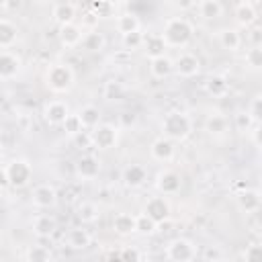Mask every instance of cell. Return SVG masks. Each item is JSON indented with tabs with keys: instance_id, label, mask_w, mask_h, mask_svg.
<instances>
[{
	"instance_id": "1",
	"label": "cell",
	"mask_w": 262,
	"mask_h": 262,
	"mask_svg": "<svg viewBox=\"0 0 262 262\" xmlns=\"http://www.w3.org/2000/svg\"><path fill=\"white\" fill-rule=\"evenodd\" d=\"M43 82H45V88L49 92H53V94H68L74 88V84H76V72H74L72 66H68L63 61H55V63L47 66Z\"/></svg>"
},
{
	"instance_id": "2",
	"label": "cell",
	"mask_w": 262,
	"mask_h": 262,
	"mask_svg": "<svg viewBox=\"0 0 262 262\" xmlns=\"http://www.w3.org/2000/svg\"><path fill=\"white\" fill-rule=\"evenodd\" d=\"M166 47H186L192 41L194 35V27L190 20H186L184 16H172L164 23V31L160 33Z\"/></svg>"
},
{
	"instance_id": "3",
	"label": "cell",
	"mask_w": 262,
	"mask_h": 262,
	"mask_svg": "<svg viewBox=\"0 0 262 262\" xmlns=\"http://www.w3.org/2000/svg\"><path fill=\"white\" fill-rule=\"evenodd\" d=\"M160 129H162V135L168 137L170 141L182 143V141H186V139L190 137V133H192V121H190V117H188L186 113H182V111H170V113L164 115Z\"/></svg>"
},
{
	"instance_id": "4",
	"label": "cell",
	"mask_w": 262,
	"mask_h": 262,
	"mask_svg": "<svg viewBox=\"0 0 262 262\" xmlns=\"http://www.w3.org/2000/svg\"><path fill=\"white\" fill-rule=\"evenodd\" d=\"M4 170L8 176V186H12V188H25L33 180V166L29 160L14 158L4 166Z\"/></svg>"
},
{
	"instance_id": "5",
	"label": "cell",
	"mask_w": 262,
	"mask_h": 262,
	"mask_svg": "<svg viewBox=\"0 0 262 262\" xmlns=\"http://www.w3.org/2000/svg\"><path fill=\"white\" fill-rule=\"evenodd\" d=\"M164 256L172 262H190L196 258V246L188 237H174L166 246Z\"/></svg>"
},
{
	"instance_id": "6",
	"label": "cell",
	"mask_w": 262,
	"mask_h": 262,
	"mask_svg": "<svg viewBox=\"0 0 262 262\" xmlns=\"http://www.w3.org/2000/svg\"><path fill=\"white\" fill-rule=\"evenodd\" d=\"M90 141L96 149H111L119 141V129L111 123H98L94 129H90Z\"/></svg>"
},
{
	"instance_id": "7",
	"label": "cell",
	"mask_w": 262,
	"mask_h": 262,
	"mask_svg": "<svg viewBox=\"0 0 262 262\" xmlns=\"http://www.w3.org/2000/svg\"><path fill=\"white\" fill-rule=\"evenodd\" d=\"M149 156H151V160H156V162H160V164H168V162H172L174 156H176V143L170 141L168 137L160 135V137H156V139L151 141V145H149Z\"/></svg>"
},
{
	"instance_id": "8",
	"label": "cell",
	"mask_w": 262,
	"mask_h": 262,
	"mask_svg": "<svg viewBox=\"0 0 262 262\" xmlns=\"http://www.w3.org/2000/svg\"><path fill=\"white\" fill-rule=\"evenodd\" d=\"M143 213H145L149 219H154L156 223H162V221L170 219L172 209H170L168 199L162 194V196H149L147 203H145V207H143Z\"/></svg>"
},
{
	"instance_id": "9",
	"label": "cell",
	"mask_w": 262,
	"mask_h": 262,
	"mask_svg": "<svg viewBox=\"0 0 262 262\" xmlns=\"http://www.w3.org/2000/svg\"><path fill=\"white\" fill-rule=\"evenodd\" d=\"M174 72L180 78H194L201 72V59L194 53L184 51L174 59Z\"/></svg>"
},
{
	"instance_id": "10",
	"label": "cell",
	"mask_w": 262,
	"mask_h": 262,
	"mask_svg": "<svg viewBox=\"0 0 262 262\" xmlns=\"http://www.w3.org/2000/svg\"><path fill=\"white\" fill-rule=\"evenodd\" d=\"M23 61L16 53L8 49H0V80H12L20 74Z\"/></svg>"
},
{
	"instance_id": "11",
	"label": "cell",
	"mask_w": 262,
	"mask_h": 262,
	"mask_svg": "<svg viewBox=\"0 0 262 262\" xmlns=\"http://www.w3.org/2000/svg\"><path fill=\"white\" fill-rule=\"evenodd\" d=\"M182 186V180H180V174L174 172V170H162L158 172L156 176V188L160 194L168 196V194H176Z\"/></svg>"
},
{
	"instance_id": "12",
	"label": "cell",
	"mask_w": 262,
	"mask_h": 262,
	"mask_svg": "<svg viewBox=\"0 0 262 262\" xmlns=\"http://www.w3.org/2000/svg\"><path fill=\"white\" fill-rule=\"evenodd\" d=\"M70 108L63 100H49L45 106H43V121L49 125V127H61L63 119L68 117Z\"/></svg>"
},
{
	"instance_id": "13",
	"label": "cell",
	"mask_w": 262,
	"mask_h": 262,
	"mask_svg": "<svg viewBox=\"0 0 262 262\" xmlns=\"http://www.w3.org/2000/svg\"><path fill=\"white\" fill-rule=\"evenodd\" d=\"M76 174L82 180H94L100 174V160L94 154H82L76 160Z\"/></svg>"
},
{
	"instance_id": "14",
	"label": "cell",
	"mask_w": 262,
	"mask_h": 262,
	"mask_svg": "<svg viewBox=\"0 0 262 262\" xmlns=\"http://www.w3.org/2000/svg\"><path fill=\"white\" fill-rule=\"evenodd\" d=\"M82 35H84V29L74 20V23H66V25H59L57 29V39L63 47L72 49V47H78L80 41H82Z\"/></svg>"
},
{
	"instance_id": "15",
	"label": "cell",
	"mask_w": 262,
	"mask_h": 262,
	"mask_svg": "<svg viewBox=\"0 0 262 262\" xmlns=\"http://www.w3.org/2000/svg\"><path fill=\"white\" fill-rule=\"evenodd\" d=\"M260 205H262V196H260L258 188H248L246 186L242 192H237V209L242 213H246V215L258 213Z\"/></svg>"
},
{
	"instance_id": "16",
	"label": "cell",
	"mask_w": 262,
	"mask_h": 262,
	"mask_svg": "<svg viewBox=\"0 0 262 262\" xmlns=\"http://www.w3.org/2000/svg\"><path fill=\"white\" fill-rule=\"evenodd\" d=\"M33 205L37 209H51L57 203V190L51 184H37L33 188Z\"/></svg>"
},
{
	"instance_id": "17",
	"label": "cell",
	"mask_w": 262,
	"mask_h": 262,
	"mask_svg": "<svg viewBox=\"0 0 262 262\" xmlns=\"http://www.w3.org/2000/svg\"><path fill=\"white\" fill-rule=\"evenodd\" d=\"M121 180L127 188H141L147 182V170L139 164H129L123 172H121Z\"/></svg>"
},
{
	"instance_id": "18",
	"label": "cell",
	"mask_w": 262,
	"mask_h": 262,
	"mask_svg": "<svg viewBox=\"0 0 262 262\" xmlns=\"http://www.w3.org/2000/svg\"><path fill=\"white\" fill-rule=\"evenodd\" d=\"M82 49L88 51V53H100L104 47H106V37L98 31V29H90L82 35V41H80Z\"/></svg>"
},
{
	"instance_id": "19",
	"label": "cell",
	"mask_w": 262,
	"mask_h": 262,
	"mask_svg": "<svg viewBox=\"0 0 262 262\" xmlns=\"http://www.w3.org/2000/svg\"><path fill=\"white\" fill-rule=\"evenodd\" d=\"M174 72V59H170L166 53L149 59V74L156 80H164Z\"/></svg>"
},
{
	"instance_id": "20",
	"label": "cell",
	"mask_w": 262,
	"mask_h": 262,
	"mask_svg": "<svg viewBox=\"0 0 262 262\" xmlns=\"http://www.w3.org/2000/svg\"><path fill=\"white\" fill-rule=\"evenodd\" d=\"M55 231H57V221H55V217L41 213V215H37V217L33 219V233H35L37 237H41V239H43V237H51Z\"/></svg>"
},
{
	"instance_id": "21",
	"label": "cell",
	"mask_w": 262,
	"mask_h": 262,
	"mask_svg": "<svg viewBox=\"0 0 262 262\" xmlns=\"http://www.w3.org/2000/svg\"><path fill=\"white\" fill-rule=\"evenodd\" d=\"M233 16H235V23L242 27V29H250L252 25H256L258 20V10L256 6H250V4H244L239 2L233 10Z\"/></svg>"
},
{
	"instance_id": "22",
	"label": "cell",
	"mask_w": 262,
	"mask_h": 262,
	"mask_svg": "<svg viewBox=\"0 0 262 262\" xmlns=\"http://www.w3.org/2000/svg\"><path fill=\"white\" fill-rule=\"evenodd\" d=\"M113 229L121 237H129L135 233V215L131 213H117L113 217Z\"/></svg>"
},
{
	"instance_id": "23",
	"label": "cell",
	"mask_w": 262,
	"mask_h": 262,
	"mask_svg": "<svg viewBox=\"0 0 262 262\" xmlns=\"http://www.w3.org/2000/svg\"><path fill=\"white\" fill-rule=\"evenodd\" d=\"M76 14H78V10H76V4H72V2H57L53 6V10H51V16H53V20L57 25L74 23Z\"/></svg>"
},
{
	"instance_id": "24",
	"label": "cell",
	"mask_w": 262,
	"mask_h": 262,
	"mask_svg": "<svg viewBox=\"0 0 262 262\" xmlns=\"http://www.w3.org/2000/svg\"><path fill=\"white\" fill-rule=\"evenodd\" d=\"M141 47H143L147 59L166 53V43H164V39H162L160 33H154V35H147V37L143 35V43H141Z\"/></svg>"
},
{
	"instance_id": "25",
	"label": "cell",
	"mask_w": 262,
	"mask_h": 262,
	"mask_svg": "<svg viewBox=\"0 0 262 262\" xmlns=\"http://www.w3.org/2000/svg\"><path fill=\"white\" fill-rule=\"evenodd\" d=\"M205 90H207L211 96L221 98V96H225V94L229 92V80H227L223 74H213V76L207 78Z\"/></svg>"
},
{
	"instance_id": "26",
	"label": "cell",
	"mask_w": 262,
	"mask_h": 262,
	"mask_svg": "<svg viewBox=\"0 0 262 262\" xmlns=\"http://www.w3.org/2000/svg\"><path fill=\"white\" fill-rule=\"evenodd\" d=\"M18 39V29L8 18H0V49H10Z\"/></svg>"
},
{
	"instance_id": "27",
	"label": "cell",
	"mask_w": 262,
	"mask_h": 262,
	"mask_svg": "<svg viewBox=\"0 0 262 262\" xmlns=\"http://www.w3.org/2000/svg\"><path fill=\"white\" fill-rule=\"evenodd\" d=\"M217 41L225 51H237L242 47V35L235 29H221L217 35Z\"/></svg>"
},
{
	"instance_id": "28",
	"label": "cell",
	"mask_w": 262,
	"mask_h": 262,
	"mask_svg": "<svg viewBox=\"0 0 262 262\" xmlns=\"http://www.w3.org/2000/svg\"><path fill=\"white\" fill-rule=\"evenodd\" d=\"M66 244H68L72 250H86V248L90 246V233H88L84 227H74V229L68 231Z\"/></svg>"
},
{
	"instance_id": "29",
	"label": "cell",
	"mask_w": 262,
	"mask_h": 262,
	"mask_svg": "<svg viewBox=\"0 0 262 262\" xmlns=\"http://www.w3.org/2000/svg\"><path fill=\"white\" fill-rule=\"evenodd\" d=\"M78 117H80V121H82V127L84 129H94L98 123H100V111H98V106H94V104H84L80 111H78Z\"/></svg>"
},
{
	"instance_id": "30",
	"label": "cell",
	"mask_w": 262,
	"mask_h": 262,
	"mask_svg": "<svg viewBox=\"0 0 262 262\" xmlns=\"http://www.w3.org/2000/svg\"><path fill=\"white\" fill-rule=\"evenodd\" d=\"M78 219L82 221V223H86V225H90V223H96L98 221V217H100V211H98V205L96 203H92V201H82L80 205H78Z\"/></svg>"
},
{
	"instance_id": "31",
	"label": "cell",
	"mask_w": 262,
	"mask_h": 262,
	"mask_svg": "<svg viewBox=\"0 0 262 262\" xmlns=\"http://www.w3.org/2000/svg\"><path fill=\"white\" fill-rule=\"evenodd\" d=\"M199 14L205 20H215L223 14V4L219 0H199Z\"/></svg>"
},
{
	"instance_id": "32",
	"label": "cell",
	"mask_w": 262,
	"mask_h": 262,
	"mask_svg": "<svg viewBox=\"0 0 262 262\" xmlns=\"http://www.w3.org/2000/svg\"><path fill=\"white\" fill-rule=\"evenodd\" d=\"M115 25H117V31H119L121 35H125V33H133V31H139V29H141L139 16L133 14V12H123V14H119Z\"/></svg>"
},
{
	"instance_id": "33",
	"label": "cell",
	"mask_w": 262,
	"mask_h": 262,
	"mask_svg": "<svg viewBox=\"0 0 262 262\" xmlns=\"http://www.w3.org/2000/svg\"><path fill=\"white\" fill-rule=\"evenodd\" d=\"M102 96L111 102H119L125 98V86L117 80H106L104 86H102Z\"/></svg>"
},
{
	"instance_id": "34",
	"label": "cell",
	"mask_w": 262,
	"mask_h": 262,
	"mask_svg": "<svg viewBox=\"0 0 262 262\" xmlns=\"http://www.w3.org/2000/svg\"><path fill=\"white\" fill-rule=\"evenodd\" d=\"M158 231V223L154 219H149L145 213L141 215H135V233L143 235V237H149Z\"/></svg>"
},
{
	"instance_id": "35",
	"label": "cell",
	"mask_w": 262,
	"mask_h": 262,
	"mask_svg": "<svg viewBox=\"0 0 262 262\" xmlns=\"http://www.w3.org/2000/svg\"><path fill=\"white\" fill-rule=\"evenodd\" d=\"M25 260L27 262H49L53 260V254L47 246H29V250L25 252Z\"/></svg>"
},
{
	"instance_id": "36",
	"label": "cell",
	"mask_w": 262,
	"mask_h": 262,
	"mask_svg": "<svg viewBox=\"0 0 262 262\" xmlns=\"http://www.w3.org/2000/svg\"><path fill=\"white\" fill-rule=\"evenodd\" d=\"M90 12L100 20V18H111L115 14V4L111 0H92L90 2Z\"/></svg>"
},
{
	"instance_id": "37",
	"label": "cell",
	"mask_w": 262,
	"mask_h": 262,
	"mask_svg": "<svg viewBox=\"0 0 262 262\" xmlns=\"http://www.w3.org/2000/svg\"><path fill=\"white\" fill-rule=\"evenodd\" d=\"M61 129H63L66 135H70V137H74L76 133H80L84 127H82V121H80L78 113H68V117H66L63 123H61Z\"/></svg>"
},
{
	"instance_id": "38",
	"label": "cell",
	"mask_w": 262,
	"mask_h": 262,
	"mask_svg": "<svg viewBox=\"0 0 262 262\" xmlns=\"http://www.w3.org/2000/svg\"><path fill=\"white\" fill-rule=\"evenodd\" d=\"M205 129H207L211 135H221V133H225V129H227V121H225V117H221V115H211V117L207 119V123H205Z\"/></svg>"
},
{
	"instance_id": "39",
	"label": "cell",
	"mask_w": 262,
	"mask_h": 262,
	"mask_svg": "<svg viewBox=\"0 0 262 262\" xmlns=\"http://www.w3.org/2000/svg\"><path fill=\"white\" fill-rule=\"evenodd\" d=\"M244 61H246V66L250 70H260V66H262V49H260V45H252L246 51Z\"/></svg>"
},
{
	"instance_id": "40",
	"label": "cell",
	"mask_w": 262,
	"mask_h": 262,
	"mask_svg": "<svg viewBox=\"0 0 262 262\" xmlns=\"http://www.w3.org/2000/svg\"><path fill=\"white\" fill-rule=\"evenodd\" d=\"M121 41H123V47H125L127 51H133V49L141 47V43H143V33H141V29H139V31H133V33H125V35H121Z\"/></svg>"
},
{
	"instance_id": "41",
	"label": "cell",
	"mask_w": 262,
	"mask_h": 262,
	"mask_svg": "<svg viewBox=\"0 0 262 262\" xmlns=\"http://www.w3.org/2000/svg\"><path fill=\"white\" fill-rule=\"evenodd\" d=\"M254 123H256V121L250 117L248 111H239V113H235V117H233V127H235L237 131H242V133H248Z\"/></svg>"
},
{
	"instance_id": "42",
	"label": "cell",
	"mask_w": 262,
	"mask_h": 262,
	"mask_svg": "<svg viewBox=\"0 0 262 262\" xmlns=\"http://www.w3.org/2000/svg\"><path fill=\"white\" fill-rule=\"evenodd\" d=\"M248 113H250V117H252L256 123H260V119H262V94H256V96L252 98V102H250V106H248Z\"/></svg>"
},
{
	"instance_id": "43",
	"label": "cell",
	"mask_w": 262,
	"mask_h": 262,
	"mask_svg": "<svg viewBox=\"0 0 262 262\" xmlns=\"http://www.w3.org/2000/svg\"><path fill=\"white\" fill-rule=\"evenodd\" d=\"M260 254H262L260 246H258V244H250V246H246V248L242 250L239 258H242V260H246V262H252V260H258V258H260Z\"/></svg>"
},
{
	"instance_id": "44",
	"label": "cell",
	"mask_w": 262,
	"mask_h": 262,
	"mask_svg": "<svg viewBox=\"0 0 262 262\" xmlns=\"http://www.w3.org/2000/svg\"><path fill=\"white\" fill-rule=\"evenodd\" d=\"M143 258V254L137 250V248H131V246H125L121 252H119V260H131V262H139Z\"/></svg>"
},
{
	"instance_id": "45",
	"label": "cell",
	"mask_w": 262,
	"mask_h": 262,
	"mask_svg": "<svg viewBox=\"0 0 262 262\" xmlns=\"http://www.w3.org/2000/svg\"><path fill=\"white\" fill-rule=\"evenodd\" d=\"M72 139H74V143H76L80 149L92 147V141H90V131H88V129H82V131H80V133H76Z\"/></svg>"
},
{
	"instance_id": "46",
	"label": "cell",
	"mask_w": 262,
	"mask_h": 262,
	"mask_svg": "<svg viewBox=\"0 0 262 262\" xmlns=\"http://www.w3.org/2000/svg\"><path fill=\"white\" fill-rule=\"evenodd\" d=\"M203 258L205 260H221L223 258V252L217 248V246H207L203 250Z\"/></svg>"
},
{
	"instance_id": "47",
	"label": "cell",
	"mask_w": 262,
	"mask_h": 262,
	"mask_svg": "<svg viewBox=\"0 0 262 262\" xmlns=\"http://www.w3.org/2000/svg\"><path fill=\"white\" fill-rule=\"evenodd\" d=\"M172 4H174L176 10H180V12H188V10H192V8L199 4V0H172Z\"/></svg>"
},
{
	"instance_id": "48",
	"label": "cell",
	"mask_w": 262,
	"mask_h": 262,
	"mask_svg": "<svg viewBox=\"0 0 262 262\" xmlns=\"http://www.w3.org/2000/svg\"><path fill=\"white\" fill-rule=\"evenodd\" d=\"M248 133H250V137H252V143H254L256 147H260V143H262V141H260V133H262L260 123H254V125L250 127V131H248Z\"/></svg>"
},
{
	"instance_id": "49",
	"label": "cell",
	"mask_w": 262,
	"mask_h": 262,
	"mask_svg": "<svg viewBox=\"0 0 262 262\" xmlns=\"http://www.w3.org/2000/svg\"><path fill=\"white\" fill-rule=\"evenodd\" d=\"M246 31H250V41H252V45H260V43H262V31H260V27L252 25V27L246 29Z\"/></svg>"
},
{
	"instance_id": "50",
	"label": "cell",
	"mask_w": 262,
	"mask_h": 262,
	"mask_svg": "<svg viewBox=\"0 0 262 262\" xmlns=\"http://www.w3.org/2000/svg\"><path fill=\"white\" fill-rule=\"evenodd\" d=\"M23 4H25V0H8L6 2V10H10V12H16V10H20L23 8Z\"/></svg>"
},
{
	"instance_id": "51",
	"label": "cell",
	"mask_w": 262,
	"mask_h": 262,
	"mask_svg": "<svg viewBox=\"0 0 262 262\" xmlns=\"http://www.w3.org/2000/svg\"><path fill=\"white\" fill-rule=\"evenodd\" d=\"M6 186H8V176H6L4 166H0V190H4Z\"/></svg>"
},
{
	"instance_id": "52",
	"label": "cell",
	"mask_w": 262,
	"mask_h": 262,
	"mask_svg": "<svg viewBox=\"0 0 262 262\" xmlns=\"http://www.w3.org/2000/svg\"><path fill=\"white\" fill-rule=\"evenodd\" d=\"M121 123H123V125H133V123H135V117H133L131 113H123V115H121Z\"/></svg>"
},
{
	"instance_id": "53",
	"label": "cell",
	"mask_w": 262,
	"mask_h": 262,
	"mask_svg": "<svg viewBox=\"0 0 262 262\" xmlns=\"http://www.w3.org/2000/svg\"><path fill=\"white\" fill-rule=\"evenodd\" d=\"M244 4H250V6H258L260 4V0H242Z\"/></svg>"
},
{
	"instance_id": "54",
	"label": "cell",
	"mask_w": 262,
	"mask_h": 262,
	"mask_svg": "<svg viewBox=\"0 0 262 262\" xmlns=\"http://www.w3.org/2000/svg\"><path fill=\"white\" fill-rule=\"evenodd\" d=\"M111 2H113L115 6H121V4H129L131 0H111Z\"/></svg>"
},
{
	"instance_id": "55",
	"label": "cell",
	"mask_w": 262,
	"mask_h": 262,
	"mask_svg": "<svg viewBox=\"0 0 262 262\" xmlns=\"http://www.w3.org/2000/svg\"><path fill=\"white\" fill-rule=\"evenodd\" d=\"M6 2H8V0H0V8H4V6H6Z\"/></svg>"
},
{
	"instance_id": "56",
	"label": "cell",
	"mask_w": 262,
	"mask_h": 262,
	"mask_svg": "<svg viewBox=\"0 0 262 262\" xmlns=\"http://www.w3.org/2000/svg\"><path fill=\"white\" fill-rule=\"evenodd\" d=\"M2 158H4V149H2V145H0V162H2Z\"/></svg>"
}]
</instances>
